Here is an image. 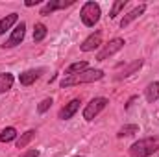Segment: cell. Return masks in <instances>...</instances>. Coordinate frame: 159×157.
Here are the masks:
<instances>
[{
  "label": "cell",
  "instance_id": "obj_1",
  "mask_svg": "<svg viewBox=\"0 0 159 157\" xmlns=\"http://www.w3.org/2000/svg\"><path fill=\"white\" fill-rule=\"evenodd\" d=\"M104 78V70L100 69H87L80 74L74 76H67V78L61 79V87H74V85H81V83H93V81H98V79Z\"/></svg>",
  "mask_w": 159,
  "mask_h": 157
},
{
  "label": "cell",
  "instance_id": "obj_2",
  "mask_svg": "<svg viewBox=\"0 0 159 157\" xmlns=\"http://www.w3.org/2000/svg\"><path fill=\"white\" fill-rule=\"evenodd\" d=\"M159 150V137H146L129 146L131 157H150Z\"/></svg>",
  "mask_w": 159,
  "mask_h": 157
},
{
  "label": "cell",
  "instance_id": "obj_3",
  "mask_svg": "<svg viewBox=\"0 0 159 157\" xmlns=\"http://www.w3.org/2000/svg\"><path fill=\"white\" fill-rule=\"evenodd\" d=\"M100 15H102V11H100V6L96 4V2H85L83 6H81V11H80V17H81V22L85 24V26H94L98 20H100Z\"/></svg>",
  "mask_w": 159,
  "mask_h": 157
},
{
  "label": "cell",
  "instance_id": "obj_4",
  "mask_svg": "<svg viewBox=\"0 0 159 157\" xmlns=\"http://www.w3.org/2000/svg\"><path fill=\"white\" fill-rule=\"evenodd\" d=\"M107 98H104V96H98V98H93L87 105H85V109H83V118L87 120V122H91L93 118H96L106 107H107Z\"/></svg>",
  "mask_w": 159,
  "mask_h": 157
},
{
  "label": "cell",
  "instance_id": "obj_5",
  "mask_svg": "<svg viewBox=\"0 0 159 157\" xmlns=\"http://www.w3.org/2000/svg\"><path fill=\"white\" fill-rule=\"evenodd\" d=\"M124 44H126V43H124L122 37H115V39H111L109 43H106V44H104V48L96 54V59H98V61H106L107 57L115 56L119 50H122V48H124Z\"/></svg>",
  "mask_w": 159,
  "mask_h": 157
},
{
  "label": "cell",
  "instance_id": "obj_6",
  "mask_svg": "<svg viewBox=\"0 0 159 157\" xmlns=\"http://www.w3.org/2000/svg\"><path fill=\"white\" fill-rule=\"evenodd\" d=\"M24 35H26V24H24V22H20V24H17V28L11 32L9 39L2 44V48L6 50V48H13V46L20 44V43H22V39H24Z\"/></svg>",
  "mask_w": 159,
  "mask_h": 157
},
{
  "label": "cell",
  "instance_id": "obj_7",
  "mask_svg": "<svg viewBox=\"0 0 159 157\" xmlns=\"http://www.w3.org/2000/svg\"><path fill=\"white\" fill-rule=\"evenodd\" d=\"M72 4H74V0H48V2L43 6L41 15H50V13L57 11V9H65V7H69V6H72Z\"/></svg>",
  "mask_w": 159,
  "mask_h": 157
},
{
  "label": "cell",
  "instance_id": "obj_8",
  "mask_svg": "<svg viewBox=\"0 0 159 157\" xmlns=\"http://www.w3.org/2000/svg\"><path fill=\"white\" fill-rule=\"evenodd\" d=\"M100 44H102V32H94L80 44V48H81V52H93Z\"/></svg>",
  "mask_w": 159,
  "mask_h": 157
},
{
  "label": "cell",
  "instance_id": "obj_9",
  "mask_svg": "<svg viewBox=\"0 0 159 157\" xmlns=\"http://www.w3.org/2000/svg\"><path fill=\"white\" fill-rule=\"evenodd\" d=\"M78 109H80V100L78 98H74V100H70L69 104H65V105L59 109L57 117L61 118V120H69V118H72L74 115H76Z\"/></svg>",
  "mask_w": 159,
  "mask_h": 157
},
{
  "label": "cell",
  "instance_id": "obj_10",
  "mask_svg": "<svg viewBox=\"0 0 159 157\" xmlns=\"http://www.w3.org/2000/svg\"><path fill=\"white\" fill-rule=\"evenodd\" d=\"M144 11H146V6H144V4H141V6H137L135 9H131L129 13H126V15L122 17V20H120V28H126V26H129V24H131L135 19H139V17H141Z\"/></svg>",
  "mask_w": 159,
  "mask_h": 157
},
{
  "label": "cell",
  "instance_id": "obj_11",
  "mask_svg": "<svg viewBox=\"0 0 159 157\" xmlns=\"http://www.w3.org/2000/svg\"><path fill=\"white\" fill-rule=\"evenodd\" d=\"M41 74H43V69H32V70H26V72H22V74L19 76V81H20V85L28 87V85L35 83V79H39Z\"/></svg>",
  "mask_w": 159,
  "mask_h": 157
},
{
  "label": "cell",
  "instance_id": "obj_12",
  "mask_svg": "<svg viewBox=\"0 0 159 157\" xmlns=\"http://www.w3.org/2000/svg\"><path fill=\"white\" fill-rule=\"evenodd\" d=\"M17 20H19V15L17 13H9L4 19H0V35H4L6 30H9L13 24H17Z\"/></svg>",
  "mask_w": 159,
  "mask_h": 157
},
{
  "label": "cell",
  "instance_id": "obj_13",
  "mask_svg": "<svg viewBox=\"0 0 159 157\" xmlns=\"http://www.w3.org/2000/svg\"><path fill=\"white\" fill-rule=\"evenodd\" d=\"M13 81H15V78L11 72H0V94L7 92L13 87Z\"/></svg>",
  "mask_w": 159,
  "mask_h": 157
},
{
  "label": "cell",
  "instance_id": "obj_14",
  "mask_svg": "<svg viewBox=\"0 0 159 157\" xmlns=\"http://www.w3.org/2000/svg\"><path fill=\"white\" fill-rule=\"evenodd\" d=\"M144 94H146V100H148L150 104H154V102L159 98V81L148 83L146 89H144Z\"/></svg>",
  "mask_w": 159,
  "mask_h": 157
},
{
  "label": "cell",
  "instance_id": "obj_15",
  "mask_svg": "<svg viewBox=\"0 0 159 157\" xmlns=\"http://www.w3.org/2000/svg\"><path fill=\"white\" fill-rule=\"evenodd\" d=\"M141 67H143V59H137V61H133V63H131V65H128V67H126V69H124V70H122L120 74H117V79L129 78V76H131L133 72H137V70H139Z\"/></svg>",
  "mask_w": 159,
  "mask_h": 157
},
{
  "label": "cell",
  "instance_id": "obj_16",
  "mask_svg": "<svg viewBox=\"0 0 159 157\" xmlns=\"http://www.w3.org/2000/svg\"><path fill=\"white\" fill-rule=\"evenodd\" d=\"M87 69H89L87 61H76V63H72V65L67 67V70H65V78H67V76L80 74V72H83V70H87Z\"/></svg>",
  "mask_w": 159,
  "mask_h": 157
},
{
  "label": "cell",
  "instance_id": "obj_17",
  "mask_svg": "<svg viewBox=\"0 0 159 157\" xmlns=\"http://www.w3.org/2000/svg\"><path fill=\"white\" fill-rule=\"evenodd\" d=\"M34 137H35V129H28L26 133L20 135V139H17V148H26Z\"/></svg>",
  "mask_w": 159,
  "mask_h": 157
},
{
  "label": "cell",
  "instance_id": "obj_18",
  "mask_svg": "<svg viewBox=\"0 0 159 157\" xmlns=\"http://www.w3.org/2000/svg\"><path fill=\"white\" fill-rule=\"evenodd\" d=\"M17 137V129L15 128H4L2 131H0V142H9V141H13Z\"/></svg>",
  "mask_w": 159,
  "mask_h": 157
},
{
  "label": "cell",
  "instance_id": "obj_19",
  "mask_svg": "<svg viewBox=\"0 0 159 157\" xmlns=\"http://www.w3.org/2000/svg\"><path fill=\"white\" fill-rule=\"evenodd\" d=\"M139 131V126L137 124H128V126H124V128H120L119 133H117V137H129V135H135Z\"/></svg>",
  "mask_w": 159,
  "mask_h": 157
},
{
  "label": "cell",
  "instance_id": "obj_20",
  "mask_svg": "<svg viewBox=\"0 0 159 157\" xmlns=\"http://www.w3.org/2000/svg\"><path fill=\"white\" fill-rule=\"evenodd\" d=\"M46 32H48V30H46V26H44V24H35V28H34V41H35V43H39V41H43L44 39V37H46Z\"/></svg>",
  "mask_w": 159,
  "mask_h": 157
},
{
  "label": "cell",
  "instance_id": "obj_21",
  "mask_svg": "<svg viewBox=\"0 0 159 157\" xmlns=\"http://www.w3.org/2000/svg\"><path fill=\"white\" fill-rule=\"evenodd\" d=\"M126 4H128L126 0H117V2H113V7H111V11H109V17H111V19H115L120 11L126 7Z\"/></svg>",
  "mask_w": 159,
  "mask_h": 157
},
{
  "label": "cell",
  "instance_id": "obj_22",
  "mask_svg": "<svg viewBox=\"0 0 159 157\" xmlns=\"http://www.w3.org/2000/svg\"><path fill=\"white\" fill-rule=\"evenodd\" d=\"M52 104H54V102H52V98H44L39 105H37V111H39L41 115H43V113H46V111L50 109V105H52Z\"/></svg>",
  "mask_w": 159,
  "mask_h": 157
},
{
  "label": "cell",
  "instance_id": "obj_23",
  "mask_svg": "<svg viewBox=\"0 0 159 157\" xmlns=\"http://www.w3.org/2000/svg\"><path fill=\"white\" fill-rule=\"evenodd\" d=\"M20 157H39V152L37 150H28V152H24Z\"/></svg>",
  "mask_w": 159,
  "mask_h": 157
},
{
  "label": "cell",
  "instance_id": "obj_24",
  "mask_svg": "<svg viewBox=\"0 0 159 157\" xmlns=\"http://www.w3.org/2000/svg\"><path fill=\"white\" fill-rule=\"evenodd\" d=\"M41 0H26V2H24V4H26V6H28V7H32V6H37V4H39Z\"/></svg>",
  "mask_w": 159,
  "mask_h": 157
},
{
  "label": "cell",
  "instance_id": "obj_25",
  "mask_svg": "<svg viewBox=\"0 0 159 157\" xmlns=\"http://www.w3.org/2000/svg\"><path fill=\"white\" fill-rule=\"evenodd\" d=\"M74 157H83V155H74Z\"/></svg>",
  "mask_w": 159,
  "mask_h": 157
}]
</instances>
